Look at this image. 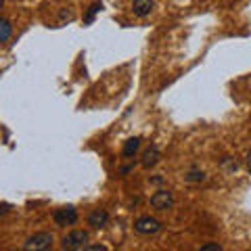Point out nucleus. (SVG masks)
I'll list each match as a JSON object with an SVG mask.
<instances>
[{
  "label": "nucleus",
  "mask_w": 251,
  "mask_h": 251,
  "mask_svg": "<svg viewBox=\"0 0 251 251\" xmlns=\"http://www.w3.org/2000/svg\"><path fill=\"white\" fill-rule=\"evenodd\" d=\"M52 243H54V237L50 232H36V234H31L25 243H23V249H27V251H46V249L52 247Z\"/></svg>",
  "instance_id": "obj_1"
},
{
  "label": "nucleus",
  "mask_w": 251,
  "mask_h": 251,
  "mask_svg": "<svg viewBox=\"0 0 251 251\" xmlns=\"http://www.w3.org/2000/svg\"><path fill=\"white\" fill-rule=\"evenodd\" d=\"M86 243H88V232L86 230H72L65 239H63L61 247L69 249V251H77V249H84Z\"/></svg>",
  "instance_id": "obj_2"
},
{
  "label": "nucleus",
  "mask_w": 251,
  "mask_h": 251,
  "mask_svg": "<svg viewBox=\"0 0 251 251\" xmlns=\"http://www.w3.org/2000/svg\"><path fill=\"white\" fill-rule=\"evenodd\" d=\"M77 209L74 205H67V207H59L57 211L52 214V220L57 226H74L77 222Z\"/></svg>",
  "instance_id": "obj_3"
},
{
  "label": "nucleus",
  "mask_w": 251,
  "mask_h": 251,
  "mask_svg": "<svg viewBox=\"0 0 251 251\" xmlns=\"http://www.w3.org/2000/svg\"><path fill=\"white\" fill-rule=\"evenodd\" d=\"M134 230L138 234H155V232L161 230V222L151 218V216H140L134 222Z\"/></svg>",
  "instance_id": "obj_4"
},
{
  "label": "nucleus",
  "mask_w": 251,
  "mask_h": 251,
  "mask_svg": "<svg viewBox=\"0 0 251 251\" xmlns=\"http://www.w3.org/2000/svg\"><path fill=\"white\" fill-rule=\"evenodd\" d=\"M174 205V195L172 191H157L151 197V207L157 211H166Z\"/></svg>",
  "instance_id": "obj_5"
},
{
  "label": "nucleus",
  "mask_w": 251,
  "mask_h": 251,
  "mask_svg": "<svg viewBox=\"0 0 251 251\" xmlns=\"http://www.w3.org/2000/svg\"><path fill=\"white\" fill-rule=\"evenodd\" d=\"M88 224L92 226V228H105V226L109 224V211L107 209H94L90 211L88 216Z\"/></svg>",
  "instance_id": "obj_6"
},
{
  "label": "nucleus",
  "mask_w": 251,
  "mask_h": 251,
  "mask_svg": "<svg viewBox=\"0 0 251 251\" xmlns=\"http://www.w3.org/2000/svg\"><path fill=\"white\" fill-rule=\"evenodd\" d=\"M155 6V0H134L132 4V11H134L136 17H149Z\"/></svg>",
  "instance_id": "obj_7"
},
{
  "label": "nucleus",
  "mask_w": 251,
  "mask_h": 251,
  "mask_svg": "<svg viewBox=\"0 0 251 251\" xmlns=\"http://www.w3.org/2000/svg\"><path fill=\"white\" fill-rule=\"evenodd\" d=\"M157 161H159V149H157L155 145H151L143 153V168H153Z\"/></svg>",
  "instance_id": "obj_8"
},
{
  "label": "nucleus",
  "mask_w": 251,
  "mask_h": 251,
  "mask_svg": "<svg viewBox=\"0 0 251 251\" xmlns=\"http://www.w3.org/2000/svg\"><path fill=\"white\" fill-rule=\"evenodd\" d=\"M138 151H140V138L138 136L128 138V140H126V145H124V149H122L124 157H134Z\"/></svg>",
  "instance_id": "obj_9"
},
{
  "label": "nucleus",
  "mask_w": 251,
  "mask_h": 251,
  "mask_svg": "<svg viewBox=\"0 0 251 251\" xmlns=\"http://www.w3.org/2000/svg\"><path fill=\"white\" fill-rule=\"evenodd\" d=\"M11 36H13V25H11V21L0 17V44L6 42Z\"/></svg>",
  "instance_id": "obj_10"
},
{
  "label": "nucleus",
  "mask_w": 251,
  "mask_h": 251,
  "mask_svg": "<svg viewBox=\"0 0 251 251\" xmlns=\"http://www.w3.org/2000/svg\"><path fill=\"white\" fill-rule=\"evenodd\" d=\"M100 9H103V4H100V2H94L90 9H88V13L84 15V23H92L94 17H97V13H100Z\"/></svg>",
  "instance_id": "obj_11"
},
{
  "label": "nucleus",
  "mask_w": 251,
  "mask_h": 251,
  "mask_svg": "<svg viewBox=\"0 0 251 251\" xmlns=\"http://www.w3.org/2000/svg\"><path fill=\"white\" fill-rule=\"evenodd\" d=\"M184 178L188 180V182H203V180H205V174L199 172V170H193V172H188Z\"/></svg>",
  "instance_id": "obj_12"
},
{
  "label": "nucleus",
  "mask_w": 251,
  "mask_h": 251,
  "mask_svg": "<svg viewBox=\"0 0 251 251\" xmlns=\"http://www.w3.org/2000/svg\"><path fill=\"white\" fill-rule=\"evenodd\" d=\"M201 251H222V245H220V243H203L201 245Z\"/></svg>",
  "instance_id": "obj_13"
},
{
  "label": "nucleus",
  "mask_w": 251,
  "mask_h": 251,
  "mask_svg": "<svg viewBox=\"0 0 251 251\" xmlns=\"http://www.w3.org/2000/svg\"><path fill=\"white\" fill-rule=\"evenodd\" d=\"M9 211H11V205H9V203H0V218L6 216Z\"/></svg>",
  "instance_id": "obj_14"
},
{
  "label": "nucleus",
  "mask_w": 251,
  "mask_h": 251,
  "mask_svg": "<svg viewBox=\"0 0 251 251\" xmlns=\"http://www.w3.org/2000/svg\"><path fill=\"white\" fill-rule=\"evenodd\" d=\"M84 249L86 251H107V247H103V245H86Z\"/></svg>",
  "instance_id": "obj_15"
},
{
  "label": "nucleus",
  "mask_w": 251,
  "mask_h": 251,
  "mask_svg": "<svg viewBox=\"0 0 251 251\" xmlns=\"http://www.w3.org/2000/svg\"><path fill=\"white\" fill-rule=\"evenodd\" d=\"M245 163H247V170H249V174H251V149L247 151V157H245Z\"/></svg>",
  "instance_id": "obj_16"
},
{
  "label": "nucleus",
  "mask_w": 251,
  "mask_h": 251,
  "mask_svg": "<svg viewBox=\"0 0 251 251\" xmlns=\"http://www.w3.org/2000/svg\"><path fill=\"white\" fill-rule=\"evenodd\" d=\"M2 4H4V0H0V9H2Z\"/></svg>",
  "instance_id": "obj_17"
}]
</instances>
